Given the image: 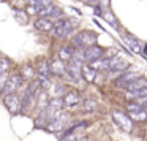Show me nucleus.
I'll return each instance as SVG.
<instances>
[{
	"mask_svg": "<svg viewBox=\"0 0 147 141\" xmlns=\"http://www.w3.org/2000/svg\"><path fill=\"white\" fill-rule=\"evenodd\" d=\"M112 119H114V122L123 132H128V133H130V132L133 130V121H131V117L128 114H125V113H122V111H112Z\"/></svg>",
	"mask_w": 147,
	"mask_h": 141,
	"instance_id": "nucleus-4",
	"label": "nucleus"
},
{
	"mask_svg": "<svg viewBox=\"0 0 147 141\" xmlns=\"http://www.w3.org/2000/svg\"><path fill=\"white\" fill-rule=\"evenodd\" d=\"M130 117H131V121H139V122L147 121V109L142 108V109H139V111H136V113H131Z\"/></svg>",
	"mask_w": 147,
	"mask_h": 141,
	"instance_id": "nucleus-21",
	"label": "nucleus"
},
{
	"mask_svg": "<svg viewBox=\"0 0 147 141\" xmlns=\"http://www.w3.org/2000/svg\"><path fill=\"white\" fill-rule=\"evenodd\" d=\"M68 121H70V114L65 111H60L57 116H55L54 119H51L48 124V130L54 132V133H57V132H63L65 130V125L68 124Z\"/></svg>",
	"mask_w": 147,
	"mask_h": 141,
	"instance_id": "nucleus-3",
	"label": "nucleus"
},
{
	"mask_svg": "<svg viewBox=\"0 0 147 141\" xmlns=\"http://www.w3.org/2000/svg\"><path fill=\"white\" fill-rule=\"evenodd\" d=\"M144 87H147V79H146V78H142V76H139V78H136L133 83L128 84L127 90H130L131 94H134V92H138V90L144 89Z\"/></svg>",
	"mask_w": 147,
	"mask_h": 141,
	"instance_id": "nucleus-16",
	"label": "nucleus"
},
{
	"mask_svg": "<svg viewBox=\"0 0 147 141\" xmlns=\"http://www.w3.org/2000/svg\"><path fill=\"white\" fill-rule=\"evenodd\" d=\"M7 81H8V75H2V76H0V94H3Z\"/></svg>",
	"mask_w": 147,
	"mask_h": 141,
	"instance_id": "nucleus-30",
	"label": "nucleus"
},
{
	"mask_svg": "<svg viewBox=\"0 0 147 141\" xmlns=\"http://www.w3.org/2000/svg\"><path fill=\"white\" fill-rule=\"evenodd\" d=\"M22 84H24V79L19 73L10 75L8 81H7V86H5V90H3V95H7V94H16L21 89Z\"/></svg>",
	"mask_w": 147,
	"mask_h": 141,
	"instance_id": "nucleus-5",
	"label": "nucleus"
},
{
	"mask_svg": "<svg viewBox=\"0 0 147 141\" xmlns=\"http://www.w3.org/2000/svg\"><path fill=\"white\" fill-rule=\"evenodd\" d=\"M11 68V62H10V59H7V57H2L0 59V76L2 75H7V71Z\"/></svg>",
	"mask_w": 147,
	"mask_h": 141,
	"instance_id": "nucleus-24",
	"label": "nucleus"
},
{
	"mask_svg": "<svg viewBox=\"0 0 147 141\" xmlns=\"http://www.w3.org/2000/svg\"><path fill=\"white\" fill-rule=\"evenodd\" d=\"M71 32H73V24H71L70 19L62 18V19H59L57 22H54L52 35H54L55 38H65V37H68Z\"/></svg>",
	"mask_w": 147,
	"mask_h": 141,
	"instance_id": "nucleus-2",
	"label": "nucleus"
},
{
	"mask_svg": "<svg viewBox=\"0 0 147 141\" xmlns=\"http://www.w3.org/2000/svg\"><path fill=\"white\" fill-rule=\"evenodd\" d=\"M49 5H54L52 3V0H38V3H36V8H45V7H49Z\"/></svg>",
	"mask_w": 147,
	"mask_h": 141,
	"instance_id": "nucleus-31",
	"label": "nucleus"
},
{
	"mask_svg": "<svg viewBox=\"0 0 147 141\" xmlns=\"http://www.w3.org/2000/svg\"><path fill=\"white\" fill-rule=\"evenodd\" d=\"M45 111H46V116H48L49 121H51V119H54L60 111H63V100H62V98H52V100H49V103H48V106H46Z\"/></svg>",
	"mask_w": 147,
	"mask_h": 141,
	"instance_id": "nucleus-9",
	"label": "nucleus"
},
{
	"mask_svg": "<svg viewBox=\"0 0 147 141\" xmlns=\"http://www.w3.org/2000/svg\"><path fill=\"white\" fill-rule=\"evenodd\" d=\"M136 78H139V75L136 73H131V71H125L123 75H122L120 78H119L117 81H115V86L117 87H123V89H127V86L130 83H133Z\"/></svg>",
	"mask_w": 147,
	"mask_h": 141,
	"instance_id": "nucleus-13",
	"label": "nucleus"
},
{
	"mask_svg": "<svg viewBox=\"0 0 147 141\" xmlns=\"http://www.w3.org/2000/svg\"><path fill=\"white\" fill-rule=\"evenodd\" d=\"M62 100H63V108H74L81 103V95L76 90H67Z\"/></svg>",
	"mask_w": 147,
	"mask_h": 141,
	"instance_id": "nucleus-11",
	"label": "nucleus"
},
{
	"mask_svg": "<svg viewBox=\"0 0 147 141\" xmlns=\"http://www.w3.org/2000/svg\"><path fill=\"white\" fill-rule=\"evenodd\" d=\"M36 71H38V75H41V76L49 78V75H51V62L46 60V59L38 60V68H36Z\"/></svg>",
	"mask_w": 147,
	"mask_h": 141,
	"instance_id": "nucleus-18",
	"label": "nucleus"
},
{
	"mask_svg": "<svg viewBox=\"0 0 147 141\" xmlns=\"http://www.w3.org/2000/svg\"><path fill=\"white\" fill-rule=\"evenodd\" d=\"M131 95H133L134 98H138V100H147V87H144V89H141V90H138V92L131 94Z\"/></svg>",
	"mask_w": 147,
	"mask_h": 141,
	"instance_id": "nucleus-27",
	"label": "nucleus"
},
{
	"mask_svg": "<svg viewBox=\"0 0 147 141\" xmlns=\"http://www.w3.org/2000/svg\"><path fill=\"white\" fill-rule=\"evenodd\" d=\"M96 2L98 0H84V3H87V5H96Z\"/></svg>",
	"mask_w": 147,
	"mask_h": 141,
	"instance_id": "nucleus-34",
	"label": "nucleus"
},
{
	"mask_svg": "<svg viewBox=\"0 0 147 141\" xmlns=\"http://www.w3.org/2000/svg\"><path fill=\"white\" fill-rule=\"evenodd\" d=\"M108 2H109V0H100L98 7H108Z\"/></svg>",
	"mask_w": 147,
	"mask_h": 141,
	"instance_id": "nucleus-33",
	"label": "nucleus"
},
{
	"mask_svg": "<svg viewBox=\"0 0 147 141\" xmlns=\"http://www.w3.org/2000/svg\"><path fill=\"white\" fill-rule=\"evenodd\" d=\"M79 141H87V140H79Z\"/></svg>",
	"mask_w": 147,
	"mask_h": 141,
	"instance_id": "nucleus-36",
	"label": "nucleus"
},
{
	"mask_svg": "<svg viewBox=\"0 0 147 141\" xmlns=\"http://www.w3.org/2000/svg\"><path fill=\"white\" fill-rule=\"evenodd\" d=\"M95 76H96V71L93 70V68H90L89 65H87V67H82V78L86 81H93Z\"/></svg>",
	"mask_w": 147,
	"mask_h": 141,
	"instance_id": "nucleus-22",
	"label": "nucleus"
},
{
	"mask_svg": "<svg viewBox=\"0 0 147 141\" xmlns=\"http://www.w3.org/2000/svg\"><path fill=\"white\" fill-rule=\"evenodd\" d=\"M144 108H146V109H147V100H146V103H144Z\"/></svg>",
	"mask_w": 147,
	"mask_h": 141,
	"instance_id": "nucleus-35",
	"label": "nucleus"
},
{
	"mask_svg": "<svg viewBox=\"0 0 147 141\" xmlns=\"http://www.w3.org/2000/svg\"><path fill=\"white\" fill-rule=\"evenodd\" d=\"M103 18H105V21H108L112 27H117V21L114 19V14L112 13H108V11H106V13H103Z\"/></svg>",
	"mask_w": 147,
	"mask_h": 141,
	"instance_id": "nucleus-28",
	"label": "nucleus"
},
{
	"mask_svg": "<svg viewBox=\"0 0 147 141\" xmlns=\"http://www.w3.org/2000/svg\"><path fill=\"white\" fill-rule=\"evenodd\" d=\"M21 76H22L24 81H32L33 76H35V70H33V67H30V65H24L22 68H21Z\"/></svg>",
	"mask_w": 147,
	"mask_h": 141,
	"instance_id": "nucleus-20",
	"label": "nucleus"
},
{
	"mask_svg": "<svg viewBox=\"0 0 147 141\" xmlns=\"http://www.w3.org/2000/svg\"><path fill=\"white\" fill-rule=\"evenodd\" d=\"M14 18L18 19V22H19V24H27V22H29V14H27V11L14 10Z\"/></svg>",
	"mask_w": 147,
	"mask_h": 141,
	"instance_id": "nucleus-23",
	"label": "nucleus"
},
{
	"mask_svg": "<svg viewBox=\"0 0 147 141\" xmlns=\"http://www.w3.org/2000/svg\"><path fill=\"white\" fill-rule=\"evenodd\" d=\"M33 26H35V29L40 30V32H49V30H52V27H54V22L49 21V19H45V18H38Z\"/></svg>",
	"mask_w": 147,
	"mask_h": 141,
	"instance_id": "nucleus-17",
	"label": "nucleus"
},
{
	"mask_svg": "<svg viewBox=\"0 0 147 141\" xmlns=\"http://www.w3.org/2000/svg\"><path fill=\"white\" fill-rule=\"evenodd\" d=\"M84 60L86 62H93V60H98V59H103L105 57V49L98 45H93V46H89V48L84 49V54H82Z\"/></svg>",
	"mask_w": 147,
	"mask_h": 141,
	"instance_id": "nucleus-7",
	"label": "nucleus"
},
{
	"mask_svg": "<svg viewBox=\"0 0 147 141\" xmlns=\"http://www.w3.org/2000/svg\"><path fill=\"white\" fill-rule=\"evenodd\" d=\"M128 68H130V64L127 60H123L120 56H112L109 59V70L111 71H122V73H125V71H128Z\"/></svg>",
	"mask_w": 147,
	"mask_h": 141,
	"instance_id": "nucleus-10",
	"label": "nucleus"
},
{
	"mask_svg": "<svg viewBox=\"0 0 147 141\" xmlns=\"http://www.w3.org/2000/svg\"><path fill=\"white\" fill-rule=\"evenodd\" d=\"M67 94V87L63 84H55L54 86V98H62Z\"/></svg>",
	"mask_w": 147,
	"mask_h": 141,
	"instance_id": "nucleus-25",
	"label": "nucleus"
},
{
	"mask_svg": "<svg viewBox=\"0 0 147 141\" xmlns=\"http://www.w3.org/2000/svg\"><path fill=\"white\" fill-rule=\"evenodd\" d=\"M3 103L11 114H19L21 113V97H18V94L3 95Z\"/></svg>",
	"mask_w": 147,
	"mask_h": 141,
	"instance_id": "nucleus-6",
	"label": "nucleus"
},
{
	"mask_svg": "<svg viewBox=\"0 0 147 141\" xmlns=\"http://www.w3.org/2000/svg\"><path fill=\"white\" fill-rule=\"evenodd\" d=\"M73 56H74V48L73 46H63V48L59 51V59H60L62 62L63 60L70 62L71 59H73Z\"/></svg>",
	"mask_w": 147,
	"mask_h": 141,
	"instance_id": "nucleus-19",
	"label": "nucleus"
},
{
	"mask_svg": "<svg viewBox=\"0 0 147 141\" xmlns=\"http://www.w3.org/2000/svg\"><path fill=\"white\" fill-rule=\"evenodd\" d=\"M51 73L57 75V76H63V75L67 73V67H65V64L60 60V59L51 60Z\"/></svg>",
	"mask_w": 147,
	"mask_h": 141,
	"instance_id": "nucleus-15",
	"label": "nucleus"
},
{
	"mask_svg": "<svg viewBox=\"0 0 147 141\" xmlns=\"http://www.w3.org/2000/svg\"><path fill=\"white\" fill-rule=\"evenodd\" d=\"M33 106H35V94L26 89L24 95L21 97V114H29Z\"/></svg>",
	"mask_w": 147,
	"mask_h": 141,
	"instance_id": "nucleus-8",
	"label": "nucleus"
},
{
	"mask_svg": "<svg viewBox=\"0 0 147 141\" xmlns=\"http://www.w3.org/2000/svg\"><path fill=\"white\" fill-rule=\"evenodd\" d=\"M123 40H125V45L130 48L131 52H134V54H139V52H141V43H139V40H138V38H134V37L130 35V33H125Z\"/></svg>",
	"mask_w": 147,
	"mask_h": 141,
	"instance_id": "nucleus-14",
	"label": "nucleus"
},
{
	"mask_svg": "<svg viewBox=\"0 0 147 141\" xmlns=\"http://www.w3.org/2000/svg\"><path fill=\"white\" fill-rule=\"evenodd\" d=\"M26 2L29 7H36V3H38V0H26Z\"/></svg>",
	"mask_w": 147,
	"mask_h": 141,
	"instance_id": "nucleus-32",
	"label": "nucleus"
},
{
	"mask_svg": "<svg viewBox=\"0 0 147 141\" xmlns=\"http://www.w3.org/2000/svg\"><path fill=\"white\" fill-rule=\"evenodd\" d=\"M96 102H93V100H86L84 102V105H82V111L84 113H92V111H95L96 109Z\"/></svg>",
	"mask_w": 147,
	"mask_h": 141,
	"instance_id": "nucleus-26",
	"label": "nucleus"
},
{
	"mask_svg": "<svg viewBox=\"0 0 147 141\" xmlns=\"http://www.w3.org/2000/svg\"><path fill=\"white\" fill-rule=\"evenodd\" d=\"M71 43H73L71 46H73L74 49L84 51V49L89 48V46L96 45V33L92 32V30H82V32H79L78 35L73 37Z\"/></svg>",
	"mask_w": 147,
	"mask_h": 141,
	"instance_id": "nucleus-1",
	"label": "nucleus"
},
{
	"mask_svg": "<svg viewBox=\"0 0 147 141\" xmlns=\"http://www.w3.org/2000/svg\"><path fill=\"white\" fill-rule=\"evenodd\" d=\"M60 141H79V138H78L76 133H68V135H63L60 138Z\"/></svg>",
	"mask_w": 147,
	"mask_h": 141,
	"instance_id": "nucleus-29",
	"label": "nucleus"
},
{
	"mask_svg": "<svg viewBox=\"0 0 147 141\" xmlns=\"http://www.w3.org/2000/svg\"><path fill=\"white\" fill-rule=\"evenodd\" d=\"M48 103H49L48 92H46V90H43V89H40L38 92L35 94V105L38 106L40 111H45L46 106H48Z\"/></svg>",
	"mask_w": 147,
	"mask_h": 141,
	"instance_id": "nucleus-12",
	"label": "nucleus"
}]
</instances>
